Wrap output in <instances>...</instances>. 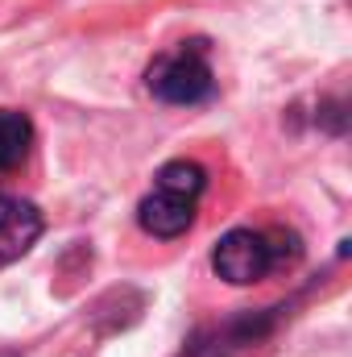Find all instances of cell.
<instances>
[{"label":"cell","instance_id":"cell-1","mask_svg":"<svg viewBox=\"0 0 352 357\" xmlns=\"http://www.w3.org/2000/svg\"><path fill=\"white\" fill-rule=\"evenodd\" d=\"M303 258V241L290 229H232L216 241L211 270L228 287H253L273 270H286Z\"/></svg>","mask_w":352,"mask_h":357},{"label":"cell","instance_id":"cell-2","mask_svg":"<svg viewBox=\"0 0 352 357\" xmlns=\"http://www.w3.org/2000/svg\"><path fill=\"white\" fill-rule=\"evenodd\" d=\"M145 88H150L154 100L175 104V108H191V104L211 100L216 96V75H211V63H207V42L191 38V42H178L175 50H162L145 71Z\"/></svg>","mask_w":352,"mask_h":357},{"label":"cell","instance_id":"cell-3","mask_svg":"<svg viewBox=\"0 0 352 357\" xmlns=\"http://www.w3.org/2000/svg\"><path fill=\"white\" fill-rule=\"evenodd\" d=\"M195 199L199 195H186L178 187L154 183V191L137 204V225L150 237H158V241H175V237H182L195 225Z\"/></svg>","mask_w":352,"mask_h":357},{"label":"cell","instance_id":"cell-4","mask_svg":"<svg viewBox=\"0 0 352 357\" xmlns=\"http://www.w3.org/2000/svg\"><path fill=\"white\" fill-rule=\"evenodd\" d=\"M42 229H46V220H42L38 204L8 195L0 187V266H13L17 258H25L38 245Z\"/></svg>","mask_w":352,"mask_h":357},{"label":"cell","instance_id":"cell-5","mask_svg":"<svg viewBox=\"0 0 352 357\" xmlns=\"http://www.w3.org/2000/svg\"><path fill=\"white\" fill-rule=\"evenodd\" d=\"M33 121L21 108H0V171H17L25 167L29 150H33Z\"/></svg>","mask_w":352,"mask_h":357},{"label":"cell","instance_id":"cell-6","mask_svg":"<svg viewBox=\"0 0 352 357\" xmlns=\"http://www.w3.org/2000/svg\"><path fill=\"white\" fill-rule=\"evenodd\" d=\"M319 121H323L332 133H344V104H340V100L323 104V108H319Z\"/></svg>","mask_w":352,"mask_h":357},{"label":"cell","instance_id":"cell-7","mask_svg":"<svg viewBox=\"0 0 352 357\" xmlns=\"http://www.w3.org/2000/svg\"><path fill=\"white\" fill-rule=\"evenodd\" d=\"M0 357H17V354H13V349H0Z\"/></svg>","mask_w":352,"mask_h":357}]
</instances>
